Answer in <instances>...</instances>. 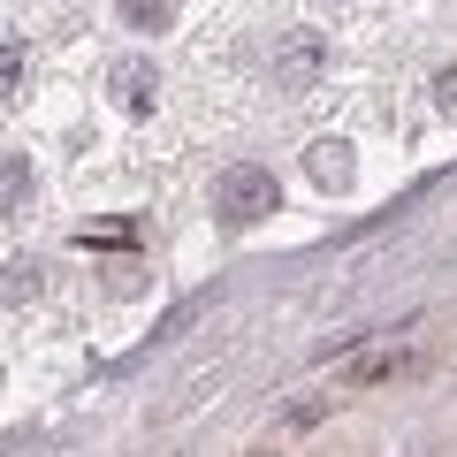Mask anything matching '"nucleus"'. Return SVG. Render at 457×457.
I'll use <instances>...</instances> for the list:
<instances>
[{
	"label": "nucleus",
	"instance_id": "nucleus-1",
	"mask_svg": "<svg viewBox=\"0 0 457 457\" xmlns=\"http://www.w3.org/2000/svg\"><path fill=\"white\" fill-rule=\"evenodd\" d=\"M275 206H282L275 168L237 161V168H221V176H213V213H221V228H252V221H267Z\"/></svg>",
	"mask_w": 457,
	"mask_h": 457
},
{
	"label": "nucleus",
	"instance_id": "nucleus-2",
	"mask_svg": "<svg viewBox=\"0 0 457 457\" xmlns=\"http://www.w3.org/2000/svg\"><path fill=\"white\" fill-rule=\"evenodd\" d=\"M328 69V38L312 31V23H290V31L275 38V84L282 92H312Z\"/></svg>",
	"mask_w": 457,
	"mask_h": 457
},
{
	"label": "nucleus",
	"instance_id": "nucleus-3",
	"mask_svg": "<svg viewBox=\"0 0 457 457\" xmlns=\"http://www.w3.org/2000/svg\"><path fill=\"white\" fill-rule=\"evenodd\" d=\"M107 99L122 114H153V99H161V69H153L145 54H122V62L107 69Z\"/></svg>",
	"mask_w": 457,
	"mask_h": 457
},
{
	"label": "nucleus",
	"instance_id": "nucleus-4",
	"mask_svg": "<svg viewBox=\"0 0 457 457\" xmlns=\"http://www.w3.org/2000/svg\"><path fill=\"white\" fill-rule=\"evenodd\" d=\"M305 176L320 183V191H351L359 161H351V145H343V137H312V145H305Z\"/></svg>",
	"mask_w": 457,
	"mask_h": 457
},
{
	"label": "nucleus",
	"instance_id": "nucleus-5",
	"mask_svg": "<svg viewBox=\"0 0 457 457\" xmlns=\"http://www.w3.org/2000/svg\"><path fill=\"white\" fill-rule=\"evenodd\" d=\"M31 191H38V176H31V153H0V221L31 206Z\"/></svg>",
	"mask_w": 457,
	"mask_h": 457
},
{
	"label": "nucleus",
	"instance_id": "nucleus-6",
	"mask_svg": "<svg viewBox=\"0 0 457 457\" xmlns=\"http://www.w3.org/2000/svg\"><path fill=\"white\" fill-rule=\"evenodd\" d=\"M420 374V351H374V359H359L351 374H343V389H366V381H404Z\"/></svg>",
	"mask_w": 457,
	"mask_h": 457
},
{
	"label": "nucleus",
	"instance_id": "nucleus-7",
	"mask_svg": "<svg viewBox=\"0 0 457 457\" xmlns=\"http://www.w3.org/2000/svg\"><path fill=\"white\" fill-rule=\"evenodd\" d=\"M23 84H31V46L23 38H0V107H16Z\"/></svg>",
	"mask_w": 457,
	"mask_h": 457
},
{
	"label": "nucleus",
	"instance_id": "nucleus-8",
	"mask_svg": "<svg viewBox=\"0 0 457 457\" xmlns=\"http://www.w3.org/2000/svg\"><path fill=\"white\" fill-rule=\"evenodd\" d=\"M46 290V267L38 260H8L0 267V305H23V297H38Z\"/></svg>",
	"mask_w": 457,
	"mask_h": 457
},
{
	"label": "nucleus",
	"instance_id": "nucleus-9",
	"mask_svg": "<svg viewBox=\"0 0 457 457\" xmlns=\"http://www.w3.org/2000/svg\"><path fill=\"white\" fill-rule=\"evenodd\" d=\"M336 404H343V396H305V404H290V411H282V427H275V442H290V435H305V427H320Z\"/></svg>",
	"mask_w": 457,
	"mask_h": 457
},
{
	"label": "nucleus",
	"instance_id": "nucleus-10",
	"mask_svg": "<svg viewBox=\"0 0 457 457\" xmlns=\"http://www.w3.org/2000/svg\"><path fill=\"white\" fill-rule=\"evenodd\" d=\"M168 16H176V0H122V23L130 31H168Z\"/></svg>",
	"mask_w": 457,
	"mask_h": 457
}]
</instances>
